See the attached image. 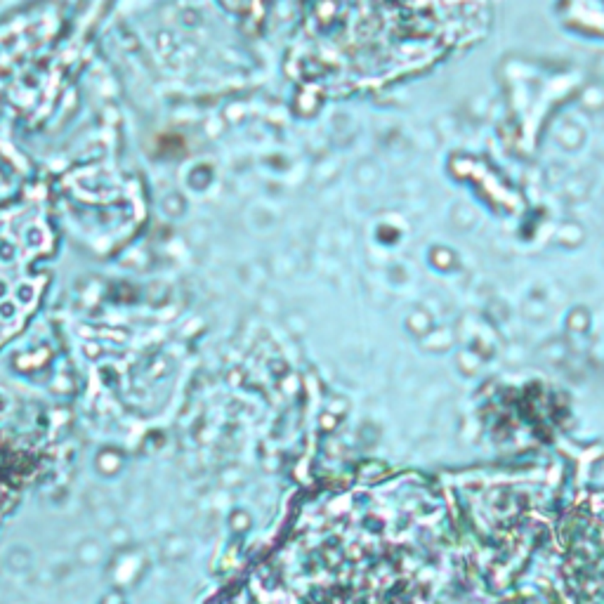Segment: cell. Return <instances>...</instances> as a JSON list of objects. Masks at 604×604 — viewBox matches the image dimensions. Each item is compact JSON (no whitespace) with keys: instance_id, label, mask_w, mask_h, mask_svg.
I'll return each mask as SVG.
<instances>
[{"instance_id":"6da1fadb","label":"cell","mask_w":604,"mask_h":604,"mask_svg":"<svg viewBox=\"0 0 604 604\" xmlns=\"http://www.w3.org/2000/svg\"><path fill=\"white\" fill-rule=\"evenodd\" d=\"M45 227L33 210L0 212V343L21 326L36 307L43 276L33 260L45 250Z\"/></svg>"}]
</instances>
